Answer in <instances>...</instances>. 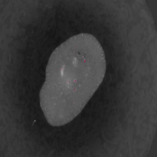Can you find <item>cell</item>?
I'll list each match as a JSON object with an SVG mask.
<instances>
[{"label":"cell","mask_w":157,"mask_h":157,"mask_svg":"<svg viewBox=\"0 0 157 157\" xmlns=\"http://www.w3.org/2000/svg\"><path fill=\"white\" fill-rule=\"evenodd\" d=\"M105 70L104 52L92 34H77L56 47L39 93L48 123L59 126L75 118L102 83Z\"/></svg>","instance_id":"1"}]
</instances>
